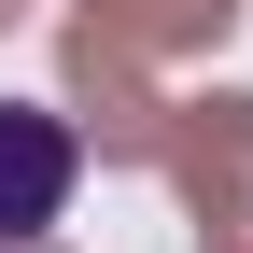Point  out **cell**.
<instances>
[{
  "mask_svg": "<svg viewBox=\"0 0 253 253\" xmlns=\"http://www.w3.org/2000/svg\"><path fill=\"white\" fill-rule=\"evenodd\" d=\"M197 197L211 253H253V99H169V141H155Z\"/></svg>",
  "mask_w": 253,
  "mask_h": 253,
  "instance_id": "1",
  "label": "cell"
},
{
  "mask_svg": "<svg viewBox=\"0 0 253 253\" xmlns=\"http://www.w3.org/2000/svg\"><path fill=\"white\" fill-rule=\"evenodd\" d=\"M71 84H84V113H99L113 155H155V141H169L155 42H141V14H126V0H84V14H71Z\"/></svg>",
  "mask_w": 253,
  "mask_h": 253,
  "instance_id": "2",
  "label": "cell"
},
{
  "mask_svg": "<svg viewBox=\"0 0 253 253\" xmlns=\"http://www.w3.org/2000/svg\"><path fill=\"white\" fill-rule=\"evenodd\" d=\"M71 169H84V141L56 126L42 99H0V253H28L71 211Z\"/></svg>",
  "mask_w": 253,
  "mask_h": 253,
  "instance_id": "3",
  "label": "cell"
},
{
  "mask_svg": "<svg viewBox=\"0 0 253 253\" xmlns=\"http://www.w3.org/2000/svg\"><path fill=\"white\" fill-rule=\"evenodd\" d=\"M126 14H141L155 56H197V42H225V28H239V0H126Z\"/></svg>",
  "mask_w": 253,
  "mask_h": 253,
  "instance_id": "4",
  "label": "cell"
},
{
  "mask_svg": "<svg viewBox=\"0 0 253 253\" xmlns=\"http://www.w3.org/2000/svg\"><path fill=\"white\" fill-rule=\"evenodd\" d=\"M0 14H14V0H0Z\"/></svg>",
  "mask_w": 253,
  "mask_h": 253,
  "instance_id": "5",
  "label": "cell"
}]
</instances>
